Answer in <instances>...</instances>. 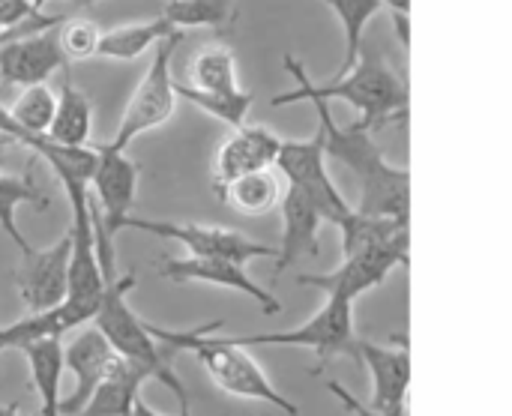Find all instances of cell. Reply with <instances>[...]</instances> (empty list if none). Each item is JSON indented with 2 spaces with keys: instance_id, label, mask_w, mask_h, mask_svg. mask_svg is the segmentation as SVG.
I'll list each match as a JSON object with an SVG mask.
<instances>
[{
  "instance_id": "cell-4",
  "label": "cell",
  "mask_w": 512,
  "mask_h": 416,
  "mask_svg": "<svg viewBox=\"0 0 512 416\" xmlns=\"http://www.w3.org/2000/svg\"><path fill=\"white\" fill-rule=\"evenodd\" d=\"M132 285H135V273L120 276V279L114 276L111 282H105L99 309L93 315V327L108 339V345L114 348L117 357L147 369V375L153 381H162L180 399V408H183L180 414H192L189 411V396H186L180 378L174 375L168 354L156 348V339L147 333V324L126 303V294H129Z\"/></svg>"
},
{
  "instance_id": "cell-29",
  "label": "cell",
  "mask_w": 512,
  "mask_h": 416,
  "mask_svg": "<svg viewBox=\"0 0 512 416\" xmlns=\"http://www.w3.org/2000/svg\"><path fill=\"white\" fill-rule=\"evenodd\" d=\"M39 3L36 0H0V30L3 27H18L30 18H39Z\"/></svg>"
},
{
  "instance_id": "cell-28",
  "label": "cell",
  "mask_w": 512,
  "mask_h": 416,
  "mask_svg": "<svg viewBox=\"0 0 512 416\" xmlns=\"http://www.w3.org/2000/svg\"><path fill=\"white\" fill-rule=\"evenodd\" d=\"M57 39H60V48L66 54V60H90L96 57V42H99V30L90 24V21H63L57 27Z\"/></svg>"
},
{
  "instance_id": "cell-25",
  "label": "cell",
  "mask_w": 512,
  "mask_h": 416,
  "mask_svg": "<svg viewBox=\"0 0 512 416\" xmlns=\"http://www.w3.org/2000/svg\"><path fill=\"white\" fill-rule=\"evenodd\" d=\"M174 96H183L186 102H192L195 108L207 111L210 117L228 123L231 129L243 126L246 123V114L255 102V93L252 90H234V93H207V90H195L189 84H177L174 81Z\"/></svg>"
},
{
  "instance_id": "cell-3",
  "label": "cell",
  "mask_w": 512,
  "mask_h": 416,
  "mask_svg": "<svg viewBox=\"0 0 512 416\" xmlns=\"http://www.w3.org/2000/svg\"><path fill=\"white\" fill-rule=\"evenodd\" d=\"M282 63L291 72V78L297 81V87L315 93L324 102H330V99L348 102L360 114L357 126L366 132H378L393 117H402L408 111V84L387 66V60L381 54H375L369 48H363L357 63L345 75L333 78L330 84H315L309 78V72L303 69V63L294 60L291 54H285Z\"/></svg>"
},
{
  "instance_id": "cell-31",
  "label": "cell",
  "mask_w": 512,
  "mask_h": 416,
  "mask_svg": "<svg viewBox=\"0 0 512 416\" xmlns=\"http://www.w3.org/2000/svg\"><path fill=\"white\" fill-rule=\"evenodd\" d=\"M66 21V15H39V18H30V21H24V24H18V27H3L0 30V48L6 45V42H12V39H18V36H27V33H36V30H45V27H57V24H63Z\"/></svg>"
},
{
  "instance_id": "cell-12",
  "label": "cell",
  "mask_w": 512,
  "mask_h": 416,
  "mask_svg": "<svg viewBox=\"0 0 512 416\" xmlns=\"http://www.w3.org/2000/svg\"><path fill=\"white\" fill-rule=\"evenodd\" d=\"M360 360L369 375H372V408L378 411H393L405 408L408 402V384H411V357H408V342L399 336L396 345H375L366 339H354L351 354Z\"/></svg>"
},
{
  "instance_id": "cell-24",
  "label": "cell",
  "mask_w": 512,
  "mask_h": 416,
  "mask_svg": "<svg viewBox=\"0 0 512 416\" xmlns=\"http://www.w3.org/2000/svg\"><path fill=\"white\" fill-rule=\"evenodd\" d=\"M324 3L333 9L345 33V60L339 66V75H345L363 51V33L369 21L381 12V0H324Z\"/></svg>"
},
{
  "instance_id": "cell-19",
  "label": "cell",
  "mask_w": 512,
  "mask_h": 416,
  "mask_svg": "<svg viewBox=\"0 0 512 416\" xmlns=\"http://www.w3.org/2000/svg\"><path fill=\"white\" fill-rule=\"evenodd\" d=\"M90 129H93V102L87 93L63 81L57 93V108L54 120L48 126V138L66 147H87L90 144Z\"/></svg>"
},
{
  "instance_id": "cell-16",
  "label": "cell",
  "mask_w": 512,
  "mask_h": 416,
  "mask_svg": "<svg viewBox=\"0 0 512 416\" xmlns=\"http://www.w3.org/2000/svg\"><path fill=\"white\" fill-rule=\"evenodd\" d=\"M279 210H282V243L273 258L276 261L273 279H279L303 255L318 252V228H321V216H318L315 204L309 201V195L303 189H297L291 183L279 198Z\"/></svg>"
},
{
  "instance_id": "cell-10",
  "label": "cell",
  "mask_w": 512,
  "mask_h": 416,
  "mask_svg": "<svg viewBox=\"0 0 512 416\" xmlns=\"http://www.w3.org/2000/svg\"><path fill=\"white\" fill-rule=\"evenodd\" d=\"M69 255H72V240L66 231L54 246L30 249L24 261L15 267L12 279L27 306V315H39L63 303L69 288Z\"/></svg>"
},
{
  "instance_id": "cell-9",
  "label": "cell",
  "mask_w": 512,
  "mask_h": 416,
  "mask_svg": "<svg viewBox=\"0 0 512 416\" xmlns=\"http://www.w3.org/2000/svg\"><path fill=\"white\" fill-rule=\"evenodd\" d=\"M324 159H327L324 144H321V135L315 132L312 138H303V141H282L279 156H276V168L288 177L291 186H297L309 195L321 222L342 228L351 219L354 207L336 189L333 177L327 174Z\"/></svg>"
},
{
  "instance_id": "cell-13",
  "label": "cell",
  "mask_w": 512,
  "mask_h": 416,
  "mask_svg": "<svg viewBox=\"0 0 512 416\" xmlns=\"http://www.w3.org/2000/svg\"><path fill=\"white\" fill-rule=\"evenodd\" d=\"M60 27V24H57ZM57 27H45L27 36H18L0 48V84H42L69 60L60 48Z\"/></svg>"
},
{
  "instance_id": "cell-30",
  "label": "cell",
  "mask_w": 512,
  "mask_h": 416,
  "mask_svg": "<svg viewBox=\"0 0 512 416\" xmlns=\"http://www.w3.org/2000/svg\"><path fill=\"white\" fill-rule=\"evenodd\" d=\"M327 390L351 411L354 416H405V408H393V411H378V408H372V405H363L354 393H348L339 381H330L327 384Z\"/></svg>"
},
{
  "instance_id": "cell-36",
  "label": "cell",
  "mask_w": 512,
  "mask_h": 416,
  "mask_svg": "<svg viewBox=\"0 0 512 416\" xmlns=\"http://www.w3.org/2000/svg\"><path fill=\"white\" fill-rule=\"evenodd\" d=\"M0 416H21V411H18V405H9V408L0 405Z\"/></svg>"
},
{
  "instance_id": "cell-15",
  "label": "cell",
  "mask_w": 512,
  "mask_h": 416,
  "mask_svg": "<svg viewBox=\"0 0 512 416\" xmlns=\"http://www.w3.org/2000/svg\"><path fill=\"white\" fill-rule=\"evenodd\" d=\"M114 360H117L114 348L108 345V339L96 327L81 330V336H75L72 345L63 351V366L75 375V390H72L69 399H63L57 405V411L66 416L81 411V405L90 399V393L96 390V384L108 375V369L114 366Z\"/></svg>"
},
{
  "instance_id": "cell-37",
  "label": "cell",
  "mask_w": 512,
  "mask_h": 416,
  "mask_svg": "<svg viewBox=\"0 0 512 416\" xmlns=\"http://www.w3.org/2000/svg\"><path fill=\"white\" fill-rule=\"evenodd\" d=\"M75 6H90V3H96V0H72Z\"/></svg>"
},
{
  "instance_id": "cell-2",
  "label": "cell",
  "mask_w": 512,
  "mask_h": 416,
  "mask_svg": "<svg viewBox=\"0 0 512 416\" xmlns=\"http://www.w3.org/2000/svg\"><path fill=\"white\" fill-rule=\"evenodd\" d=\"M216 330H222V321H210V324L195 327V330H165V327L147 324V333L156 342H162L168 348H177V351L195 354L198 363L204 366V372L210 375V381L222 393H231V396H240V399L267 402V405L279 408L285 416H300V408L291 399H285L267 381V375L261 372L255 357L243 345L231 342L228 336H213Z\"/></svg>"
},
{
  "instance_id": "cell-14",
  "label": "cell",
  "mask_w": 512,
  "mask_h": 416,
  "mask_svg": "<svg viewBox=\"0 0 512 416\" xmlns=\"http://www.w3.org/2000/svg\"><path fill=\"white\" fill-rule=\"evenodd\" d=\"M279 147H282V138L276 132H270L267 126H258V123L237 126L234 135L222 141V147L216 153V162H213V189H216V195L222 198L225 186L234 183L243 174L273 168L276 156H279Z\"/></svg>"
},
{
  "instance_id": "cell-22",
  "label": "cell",
  "mask_w": 512,
  "mask_h": 416,
  "mask_svg": "<svg viewBox=\"0 0 512 416\" xmlns=\"http://www.w3.org/2000/svg\"><path fill=\"white\" fill-rule=\"evenodd\" d=\"M189 87L207 93H234L240 90L237 57L231 48H207L189 63Z\"/></svg>"
},
{
  "instance_id": "cell-6",
  "label": "cell",
  "mask_w": 512,
  "mask_h": 416,
  "mask_svg": "<svg viewBox=\"0 0 512 416\" xmlns=\"http://www.w3.org/2000/svg\"><path fill=\"white\" fill-rule=\"evenodd\" d=\"M408 240H411L408 231L396 234L393 240L342 255V267H336L333 273H321V276L303 273V276H297V282L318 288L324 297H342V300L354 303L366 291L384 285L396 267H408Z\"/></svg>"
},
{
  "instance_id": "cell-11",
  "label": "cell",
  "mask_w": 512,
  "mask_h": 416,
  "mask_svg": "<svg viewBox=\"0 0 512 416\" xmlns=\"http://www.w3.org/2000/svg\"><path fill=\"white\" fill-rule=\"evenodd\" d=\"M159 276H165L168 282H180V285L183 282H207V285L240 291V294L252 297L264 309V315H276L282 309V303L267 288H258L255 279L246 273V267L240 261H231V258H216V255L162 258L159 261Z\"/></svg>"
},
{
  "instance_id": "cell-1",
  "label": "cell",
  "mask_w": 512,
  "mask_h": 416,
  "mask_svg": "<svg viewBox=\"0 0 512 416\" xmlns=\"http://www.w3.org/2000/svg\"><path fill=\"white\" fill-rule=\"evenodd\" d=\"M294 102H309L315 108L324 156L348 165L354 171V177L360 180L357 213L411 225V174L384 159L381 147L372 141V132L360 129L357 123L339 126L330 114V102L318 99L315 93H309L303 87L273 96L270 105L282 108V105H294Z\"/></svg>"
},
{
  "instance_id": "cell-35",
  "label": "cell",
  "mask_w": 512,
  "mask_h": 416,
  "mask_svg": "<svg viewBox=\"0 0 512 416\" xmlns=\"http://www.w3.org/2000/svg\"><path fill=\"white\" fill-rule=\"evenodd\" d=\"M9 348H15L12 330L9 327H0V351H9Z\"/></svg>"
},
{
  "instance_id": "cell-18",
  "label": "cell",
  "mask_w": 512,
  "mask_h": 416,
  "mask_svg": "<svg viewBox=\"0 0 512 416\" xmlns=\"http://www.w3.org/2000/svg\"><path fill=\"white\" fill-rule=\"evenodd\" d=\"M24 357H27V366H30V378H33V390L39 396V416H60L57 405V387H60V378H63V348H60V339H30L18 348Z\"/></svg>"
},
{
  "instance_id": "cell-33",
  "label": "cell",
  "mask_w": 512,
  "mask_h": 416,
  "mask_svg": "<svg viewBox=\"0 0 512 416\" xmlns=\"http://www.w3.org/2000/svg\"><path fill=\"white\" fill-rule=\"evenodd\" d=\"M381 6H387V9H390V15H393V12H399V15H411V0H381Z\"/></svg>"
},
{
  "instance_id": "cell-26",
  "label": "cell",
  "mask_w": 512,
  "mask_h": 416,
  "mask_svg": "<svg viewBox=\"0 0 512 416\" xmlns=\"http://www.w3.org/2000/svg\"><path fill=\"white\" fill-rule=\"evenodd\" d=\"M237 0H165L162 18L171 27H216L225 30L234 21Z\"/></svg>"
},
{
  "instance_id": "cell-17",
  "label": "cell",
  "mask_w": 512,
  "mask_h": 416,
  "mask_svg": "<svg viewBox=\"0 0 512 416\" xmlns=\"http://www.w3.org/2000/svg\"><path fill=\"white\" fill-rule=\"evenodd\" d=\"M150 381L147 369L117 357L108 375L96 384L81 411L72 416H132V405L141 396V384Z\"/></svg>"
},
{
  "instance_id": "cell-21",
  "label": "cell",
  "mask_w": 512,
  "mask_h": 416,
  "mask_svg": "<svg viewBox=\"0 0 512 416\" xmlns=\"http://www.w3.org/2000/svg\"><path fill=\"white\" fill-rule=\"evenodd\" d=\"M21 204H30L36 210H45L48 207V198L39 192V186L30 180V177H12V174H0V228L9 234V240L18 246L21 255H27L33 246L24 240L18 222H15V210Z\"/></svg>"
},
{
  "instance_id": "cell-5",
  "label": "cell",
  "mask_w": 512,
  "mask_h": 416,
  "mask_svg": "<svg viewBox=\"0 0 512 416\" xmlns=\"http://www.w3.org/2000/svg\"><path fill=\"white\" fill-rule=\"evenodd\" d=\"M183 33H171L165 39H159L153 45V60L144 72V78L138 81L123 117H120V126H117V135L108 141V147L114 150H126L138 135L150 132V129H159L162 123L171 120L174 114V105H177V96H174V72H171V57L180 45Z\"/></svg>"
},
{
  "instance_id": "cell-23",
  "label": "cell",
  "mask_w": 512,
  "mask_h": 416,
  "mask_svg": "<svg viewBox=\"0 0 512 416\" xmlns=\"http://www.w3.org/2000/svg\"><path fill=\"white\" fill-rule=\"evenodd\" d=\"M282 192H279V180L267 171H252V174H243L237 177L234 183L225 186L222 198L219 201H228L231 207H237L240 213H249V216H261L267 210H273L279 204Z\"/></svg>"
},
{
  "instance_id": "cell-20",
  "label": "cell",
  "mask_w": 512,
  "mask_h": 416,
  "mask_svg": "<svg viewBox=\"0 0 512 416\" xmlns=\"http://www.w3.org/2000/svg\"><path fill=\"white\" fill-rule=\"evenodd\" d=\"M177 33V27H171L162 15L156 21H141V24H126V27H114L108 33H99L96 42V57H108V60H135L144 51H150L159 39Z\"/></svg>"
},
{
  "instance_id": "cell-34",
  "label": "cell",
  "mask_w": 512,
  "mask_h": 416,
  "mask_svg": "<svg viewBox=\"0 0 512 416\" xmlns=\"http://www.w3.org/2000/svg\"><path fill=\"white\" fill-rule=\"evenodd\" d=\"M132 416H162V414H156L153 408H147V405L141 402V396H138V399H135V405H132Z\"/></svg>"
},
{
  "instance_id": "cell-32",
  "label": "cell",
  "mask_w": 512,
  "mask_h": 416,
  "mask_svg": "<svg viewBox=\"0 0 512 416\" xmlns=\"http://www.w3.org/2000/svg\"><path fill=\"white\" fill-rule=\"evenodd\" d=\"M393 27H396V33H399L402 48H408V45H411V15H399V12H393Z\"/></svg>"
},
{
  "instance_id": "cell-7",
  "label": "cell",
  "mask_w": 512,
  "mask_h": 416,
  "mask_svg": "<svg viewBox=\"0 0 512 416\" xmlns=\"http://www.w3.org/2000/svg\"><path fill=\"white\" fill-rule=\"evenodd\" d=\"M354 303L342 297H327L324 306L300 327L285 333H261V336H228L231 342L243 348L258 345H279V348H312L321 360V366L312 375H321L327 360L336 354H351L354 345Z\"/></svg>"
},
{
  "instance_id": "cell-27",
  "label": "cell",
  "mask_w": 512,
  "mask_h": 416,
  "mask_svg": "<svg viewBox=\"0 0 512 416\" xmlns=\"http://www.w3.org/2000/svg\"><path fill=\"white\" fill-rule=\"evenodd\" d=\"M54 108H57V93L42 81V84L24 87L6 111L21 129L36 132V135H48V126L54 120Z\"/></svg>"
},
{
  "instance_id": "cell-8",
  "label": "cell",
  "mask_w": 512,
  "mask_h": 416,
  "mask_svg": "<svg viewBox=\"0 0 512 416\" xmlns=\"http://www.w3.org/2000/svg\"><path fill=\"white\" fill-rule=\"evenodd\" d=\"M120 231H141L153 234L159 240H174L189 249V255H216V258H231L240 264H249L255 258H276V249L252 240L240 231L231 228H216V225H189V222H168V219H141V216H123L117 222Z\"/></svg>"
}]
</instances>
